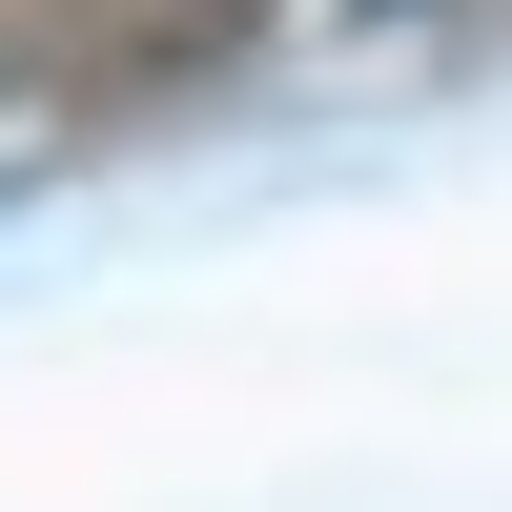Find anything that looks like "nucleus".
Instances as JSON below:
<instances>
[{"mask_svg": "<svg viewBox=\"0 0 512 512\" xmlns=\"http://www.w3.org/2000/svg\"><path fill=\"white\" fill-rule=\"evenodd\" d=\"M349 21H369V41H390V21H410V0H349Z\"/></svg>", "mask_w": 512, "mask_h": 512, "instance_id": "1", "label": "nucleus"}]
</instances>
